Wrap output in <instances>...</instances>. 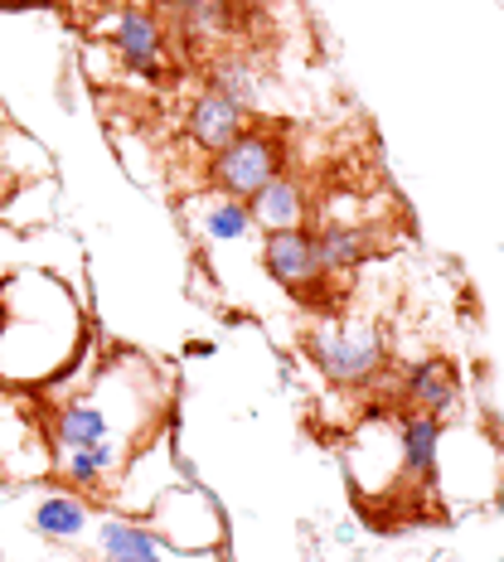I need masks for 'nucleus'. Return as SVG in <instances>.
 Segmentation results:
<instances>
[{
	"instance_id": "2eb2a0df",
	"label": "nucleus",
	"mask_w": 504,
	"mask_h": 562,
	"mask_svg": "<svg viewBox=\"0 0 504 562\" xmlns=\"http://www.w3.org/2000/svg\"><path fill=\"white\" fill-rule=\"evenodd\" d=\"M98 553L102 562H170V548L160 533H150L136 519H98Z\"/></svg>"
},
{
	"instance_id": "0eeeda50",
	"label": "nucleus",
	"mask_w": 504,
	"mask_h": 562,
	"mask_svg": "<svg viewBox=\"0 0 504 562\" xmlns=\"http://www.w3.org/2000/svg\"><path fill=\"white\" fill-rule=\"evenodd\" d=\"M441 427L447 422L403 407L393 417V441H397V465H403V485L407 490H437V456H441Z\"/></svg>"
},
{
	"instance_id": "f03ea898",
	"label": "nucleus",
	"mask_w": 504,
	"mask_h": 562,
	"mask_svg": "<svg viewBox=\"0 0 504 562\" xmlns=\"http://www.w3.org/2000/svg\"><path fill=\"white\" fill-rule=\"evenodd\" d=\"M166 417V379L141 355L108 359L74 397H58L44 413V441L54 456L122 447L132 451L160 427Z\"/></svg>"
},
{
	"instance_id": "6e6552de",
	"label": "nucleus",
	"mask_w": 504,
	"mask_h": 562,
	"mask_svg": "<svg viewBox=\"0 0 504 562\" xmlns=\"http://www.w3.org/2000/svg\"><path fill=\"white\" fill-rule=\"evenodd\" d=\"M461 397H466L461 369H456V359H447V355L413 359V364L403 369V407H417V413H432L447 422L461 413Z\"/></svg>"
},
{
	"instance_id": "9d476101",
	"label": "nucleus",
	"mask_w": 504,
	"mask_h": 562,
	"mask_svg": "<svg viewBox=\"0 0 504 562\" xmlns=\"http://www.w3.org/2000/svg\"><path fill=\"white\" fill-rule=\"evenodd\" d=\"M238 132H248V112L238 108L233 98H224L219 88H199L190 112H184V140L199 150V156H214V150H224Z\"/></svg>"
},
{
	"instance_id": "dca6fc26",
	"label": "nucleus",
	"mask_w": 504,
	"mask_h": 562,
	"mask_svg": "<svg viewBox=\"0 0 504 562\" xmlns=\"http://www.w3.org/2000/svg\"><path fill=\"white\" fill-rule=\"evenodd\" d=\"M209 88L233 98L248 116L262 112V102H267V78H262V68L253 64V54H219L214 68H209Z\"/></svg>"
},
{
	"instance_id": "423d86ee",
	"label": "nucleus",
	"mask_w": 504,
	"mask_h": 562,
	"mask_svg": "<svg viewBox=\"0 0 504 562\" xmlns=\"http://www.w3.org/2000/svg\"><path fill=\"white\" fill-rule=\"evenodd\" d=\"M257 267L272 281L277 291H291V296H311L321 291V267H315V243L311 228H287V233H262L257 238Z\"/></svg>"
},
{
	"instance_id": "f3484780",
	"label": "nucleus",
	"mask_w": 504,
	"mask_h": 562,
	"mask_svg": "<svg viewBox=\"0 0 504 562\" xmlns=\"http://www.w3.org/2000/svg\"><path fill=\"white\" fill-rule=\"evenodd\" d=\"M126 461H132V451H122V447L64 451V456H58V475H64L74 490H108Z\"/></svg>"
},
{
	"instance_id": "9b49d317",
	"label": "nucleus",
	"mask_w": 504,
	"mask_h": 562,
	"mask_svg": "<svg viewBox=\"0 0 504 562\" xmlns=\"http://www.w3.org/2000/svg\"><path fill=\"white\" fill-rule=\"evenodd\" d=\"M315 243V267H321V281L331 277H349L379 252V233L369 224H349V218H331L311 233Z\"/></svg>"
},
{
	"instance_id": "1a4fd4ad",
	"label": "nucleus",
	"mask_w": 504,
	"mask_h": 562,
	"mask_svg": "<svg viewBox=\"0 0 504 562\" xmlns=\"http://www.w3.org/2000/svg\"><path fill=\"white\" fill-rule=\"evenodd\" d=\"M92 524H98V514H92V499L83 495V490H74V485L44 490V495L30 505V529L40 533L44 543H58V548L88 538Z\"/></svg>"
},
{
	"instance_id": "39448f33",
	"label": "nucleus",
	"mask_w": 504,
	"mask_h": 562,
	"mask_svg": "<svg viewBox=\"0 0 504 562\" xmlns=\"http://www.w3.org/2000/svg\"><path fill=\"white\" fill-rule=\"evenodd\" d=\"M98 34L108 40L116 64L132 78H141L146 88H160L170 78V40L150 5H136V0L132 5H116L108 20H98Z\"/></svg>"
},
{
	"instance_id": "f8f14e48",
	"label": "nucleus",
	"mask_w": 504,
	"mask_h": 562,
	"mask_svg": "<svg viewBox=\"0 0 504 562\" xmlns=\"http://www.w3.org/2000/svg\"><path fill=\"white\" fill-rule=\"evenodd\" d=\"M175 25H180V40L199 54L224 49L243 30V5L238 0H180L175 5Z\"/></svg>"
},
{
	"instance_id": "4468645a",
	"label": "nucleus",
	"mask_w": 504,
	"mask_h": 562,
	"mask_svg": "<svg viewBox=\"0 0 504 562\" xmlns=\"http://www.w3.org/2000/svg\"><path fill=\"white\" fill-rule=\"evenodd\" d=\"M253 224L262 233H287V228H306L311 224V190L301 175H277L272 184H262L253 199Z\"/></svg>"
},
{
	"instance_id": "20e7f679",
	"label": "nucleus",
	"mask_w": 504,
	"mask_h": 562,
	"mask_svg": "<svg viewBox=\"0 0 504 562\" xmlns=\"http://www.w3.org/2000/svg\"><path fill=\"white\" fill-rule=\"evenodd\" d=\"M287 170H291L287 140H281V132H272V126H248V132H238L224 150L204 156V184L214 194L243 199V204Z\"/></svg>"
},
{
	"instance_id": "f257e3e1",
	"label": "nucleus",
	"mask_w": 504,
	"mask_h": 562,
	"mask_svg": "<svg viewBox=\"0 0 504 562\" xmlns=\"http://www.w3.org/2000/svg\"><path fill=\"white\" fill-rule=\"evenodd\" d=\"M92 345L78 296L54 272H10L0 281V383L49 389Z\"/></svg>"
},
{
	"instance_id": "ddd939ff",
	"label": "nucleus",
	"mask_w": 504,
	"mask_h": 562,
	"mask_svg": "<svg viewBox=\"0 0 504 562\" xmlns=\"http://www.w3.org/2000/svg\"><path fill=\"white\" fill-rule=\"evenodd\" d=\"M190 224L199 233L204 248H243L253 238V209L243 199H228V194H199L190 199Z\"/></svg>"
},
{
	"instance_id": "7ed1b4c3",
	"label": "nucleus",
	"mask_w": 504,
	"mask_h": 562,
	"mask_svg": "<svg viewBox=\"0 0 504 562\" xmlns=\"http://www.w3.org/2000/svg\"><path fill=\"white\" fill-rule=\"evenodd\" d=\"M311 359L335 389H373L389 373V339L373 321H321L311 330Z\"/></svg>"
}]
</instances>
